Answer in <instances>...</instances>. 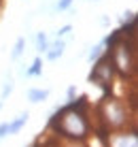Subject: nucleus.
<instances>
[{"label":"nucleus","instance_id":"f257e3e1","mask_svg":"<svg viewBox=\"0 0 138 147\" xmlns=\"http://www.w3.org/2000/svg\"><path fill=\"white\" fill-rule=\"evenodd\" d=\"M64 49H66V40L64 38H58L55 43H49L47 51H45V58H47L49 62H55V60H60L64 55Z\"/></svg>","mask_w":138,"mask_h":147},{"label":"nucleus","instance_id":"f03ea898","mask_svg":"<svg viewBox=\"0 0 138 147\" xmlns=\"http://www.w3.org/2000/svg\"><path fill=\"white\" fill-rule=\"evenodd\" d=\"M25 98L30 100L32 105H38V102H45L49 98V90H43V88H30Z\"/></svg>","mask_w":138,"mask_h":147},{"label":"nucleus","instance_id":"7ed1b4c3","mask_svg":"<svg viewBox=\"0 0 138 147\" xmlns=\"http://www.w3.org/2000/svg\"><path fill=\"white\" fill-rule=\"evenodd\" d=\"M28 117H30V113L23 111V113H19L13 121H9V134H19V130L28 124Z\"/></svg>","mask_w":138,"mask_h":147},{"label":"nucleus","instance_id":"20e7f679","mask_svg":"<svg viewBox=\"0 0 138 147\" xmlns=\"http://www.w3.org/2000/svg\"><path fill=\"white\" fill-rule=\"evenodd\" d=\"M106 40H109V38H102L98 45H94V47L89 49V53H87V60H89V62H96V60H98L100 55H102V51H104V45H106Z\"/></svg>","mask_w":138,"mask_h":147},{"label":"nucleus","instance_id":"39448f33","mask_svg":"<svg viewBox=\"0 0 138 147\" xmlns=\"http://www.w3.org/2000/svg\"><path fill=\"white\" fill-rule=\"evenodd\" d=\"M38 75H43V60H40V58H34L32 66L25 70V77H38Z\"/></svg>","mask_w":138,"mask_h":147},{"label":"nucleus","instance_id":"423d86ee","mask_svg":"<svg viewBox=\"0 0 138 147\" xmlns=\"http://www.w3.org/2000/svg\"><path fill=\"white\" fill-rule=\"evenodd\" d=\"M23 47H25V38H23V36H19V38H17V43H15V47H13V51H11V60H13V62L21 58Z\"/></svg>","mask_w":138,"mask_h":147},{"label":"nucleus","instance_id":"0eeeda50","mask_svg":"<svg viewBox=\"0 0 138 147\" xmlns=\"http://www.w3.org/2000/svg\"><path fill=\"white\" fill-rule=\"evenodd\" d=\"M47 47H49L47 34H45V32H38V34H36V51H38V53H45V51H47Z\"/></svg>","mask_w":138,"mask_h":147},{"label":"nucleus","instance_id":"6e6552de","mask_svg":"<svg viewBox=\"0 0 138 147\" xmlns=\"http://www.w3.org/2000/svg\"><path fill=\"white\" fill-rule=\"evenodd\" d=\"M13 88H15V81H13V77H9L7 81H4V88H2V94H0V100H7V96L13 92Z\"/></svg>","mask_w":138,"mask_h":147},{"label":"nucleus","instance_id":"1a4fd4ad","mask_svg":"<svg viewBox=\"0 0 138 147\" xmlns=\"http://www.w3.org/2000/svg\"><path fill=\"white\" fill-rule=\"evenodd\" d=\"M74 0H58L55 2V11H68L70 7H72Z\"/></svg>","mask_w":138,"mask_h":147},{"label":"nucleus","instance_id":"9d476101","mask_svg":"<svg viewBox=\"0 0 138 147\" xmlns=\"http://www.w3.org/2000/svg\"><path fill=\"white\" fill-rule=\"evenodd\" d=\"M70 32H72V26H70V24H66V26H62L58 32H55V36H58V38H64V36H68Z\"/></svg>","mask_w":138,"mask_h":147},{"label":"nucleus","instance_id":"9b49d317","mask_svg":"<svg viewBox=\"0 0 138 147\" xmlns=\"http://www.w3.org/2000/svg\"><path fill=\"white\" fill-rule=\"evenodd\" d=\"M4 136H9V121H2V124H0V141H2Z\"/></svg>","mask_w":138,"mask_h":147},{"label":"nucleus","instance_id":"f8f14e48","mask_svg":"<svg viewBox=\"0 0 138 147\" xmlns=\"http://www.w3.org/2000/svg\"><path fill=\"white\" fill-rule=\"evenodd\" d=\"M74 92H76V88L70 85V88H68V100H74Z\"/></svg>","mask_w":138,"mask_h":147},{"label":"nucleus","instance_id":"ddd939ff","mask_svg":"<svg viewBox=\"0 0 138 147\" xmlns=\"http://www.w3.org/2000/svg\"><path fill=\"white\" fill-rule=\"evenodd\" d=\"M2 105H4V102H2V100H0V109H2Z\"/></svg>","mask_w":138,"mask_h":147},{"label":"nucleus","instance_id":"4468645a","mask_svg":"<svg viewBox=\"0 0 138 147\" xmlns=\"http://www.w3.org/2000/svg\"><path fill=\"white\" fill-rule=\"evenodd\" d=\"M94 2H100V0H94Z\"/></svg>","mask_w":138,"mask_h":147}]
</instances>
